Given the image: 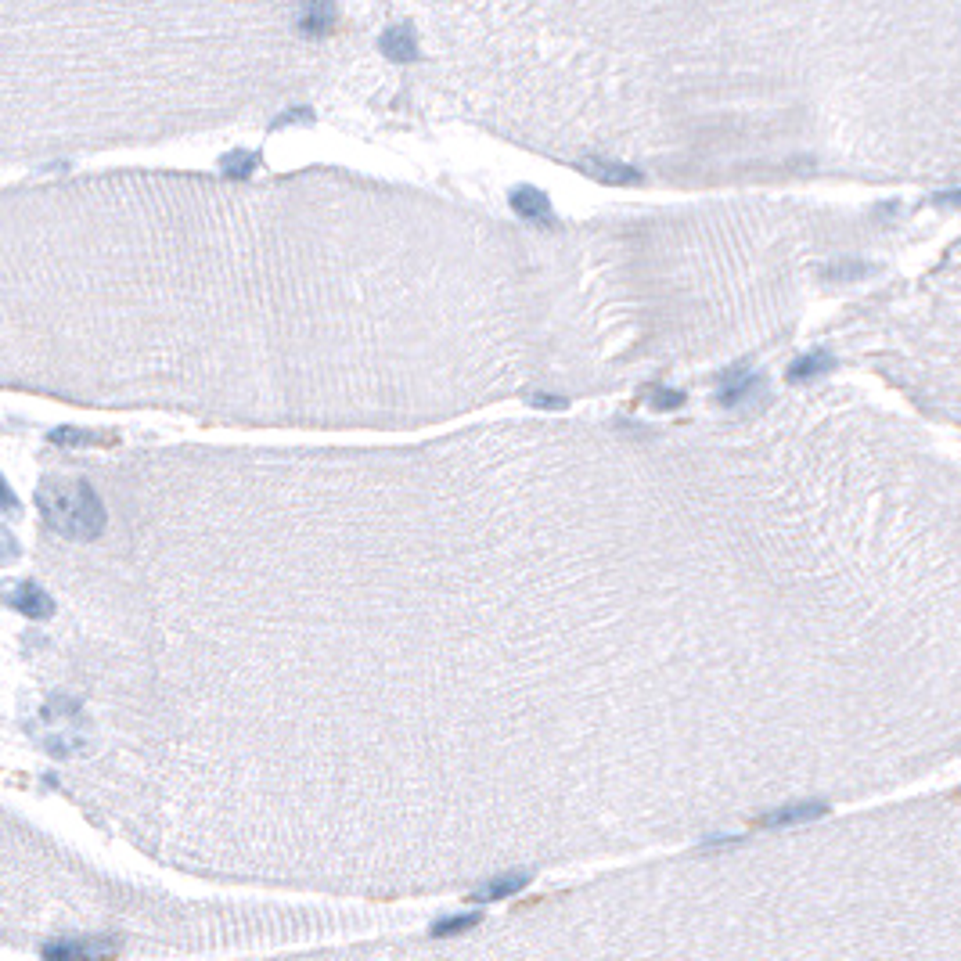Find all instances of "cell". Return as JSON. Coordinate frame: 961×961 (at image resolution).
Instances as JSON below:
<instances>
[{
    "mask_svg": "<svg viewBox=\"0 0 961 961\" xmlns=\"http://www.w3.org/2000/svg\"><path fill=\"white\" fill-rule=\"evenodd\" d=\"M36 504L47 526L68 540H98L108 522L101 497L87 483H51L36 494Z\"/></svg>",
    "mask_w": 961,
    "mask_h": 961,
    "instance_id": "6da1fadb",
    "label": "cell"
},
{
    "mask_svg": "<svg viewBox=\"0 0 961 961\" xmlns=\"http://www.w3.org/2000/svg\"><path fill=\"white\" fill-rule=\"evenodd\" d=\"M44 961H108L115 954V943L112 940H83V936H73V940H51L44 943Z\"/></svg>",
    "mask_w": 961,
    "mask_h": 961,
    "instance_id": "7a4b0ae2",
    "label": "cell"
},
{
    "mask_svg": "<svg viewBox=\"0 0 961 961\" xmlns=\"http://www.w3.org/2000/svg\"><path fill=\"white\" fill-rule=\"evenodd\" d=\"M832 806L821 803V799H803V803H785L778 810H767L760 814L752 825L757 829H789V825H806V821H817V817H829Z\"/></svg>",
    "mask_w": 961,
    "mask_h": 961,
    "instance_id": "3957f363",
    "label": "cell"
},
{
    "mask_svg": "<svg viewBox=\"0 0 961 961\" xmlns=\"http://www.w3.org/2000/svg\"><path fill=\"white\" fill-rule=\"evenodd\" d=\"M4 601L12 612H19V616H29V620H51L54 616V598L40 587V584H33V580H26V584H15L12 591H4Z\"/></svg>",
    "mask_w": 961,
    "mask_h": 961,
    "instance_id": "277c9868",
    "label": "cell"
},
{
    "mask_svg": "<svg viewBox=\"0 0 961 961\" xmlns=\"http://www.w3.org/2000/svg\"><path fill=\"white\" fill-rule=\"evenodd\" d=\"M512 210H515L522 220L536 224V227H555V210H552V198H547L540 187H529V184L515 187V191H512Z\"/></svg>",
    "mask_w": 961,
    "mask_h": 961,
    "instance_id": "5b68a950",
    "label": "cell"
},
{
    "mask_svg": "<svg viewBox=\"0 0 961 961\" xmlns=\"http://www.w3.org/2000/svg\"><path fill=\"white\" fill-rule=\"evenodd\" d=\"M760 389H764V378H760V375H752V371H731V375H724L717 400H720L724 407H742V403H752V400H757Z\"/></svg>",
    "mask_w": 961,
    "mask_h": 961,
    "instance_id": "8992f818",
    "label": "cell"
},
{
    "mask_svg": "<svg viewBox=\"0 0 961 961\" xmlns=\"http://www.w3.org/2000/svg\"><path fill=\"white\" fill-rule=\"evenodd\" d=\"M584 170H587L594 180L616 184V187H634V184H641V173H638L634 166L616 163V159H605V155H587V159H584Z\"/></svg>",
    "mask_w": 961,
    "mask_h": 961,
    "instance_id": "52a82bcc",
    "label": "cell"
},
{
    "mask_svg": "<svg viewBox=\"0 0 961 961\" xmlns=\"http://www.w3.org/2000/svg\"><path fill=\"white\" fill-rule=\"evenodd\" d=\"M529 871H508V875H497L490 878L487 886H479L475 893H472V904H497V901H508L515 893H522V889L529 886Z\"/></svg>",
    "mask_w": 961,
    "mask_h": 961,
    "instance_id": "ba28073f",
    "label": "cell"
},
{
    "mask_svg": "<svg viewBox=\"0 0 961 961\" xmlns=\"http://www.w3.org/2000/svg\"><path fill=\"white\" fill-rule=\"evenodd\" d=\"M836 371V357L829 350H810V353H799L792 364H789V382H814L821 375H832Z\"/></svg>",
    "mask_w": 961,
    "mask_h": 961,
    "instance_id": "9c48e42d",
    "label": "cell"
},
{
    "mask_svg": "<svg viewBox=\"0 0 961 961\" xmlns=\"http://www.w3.org/2000/svg\"><path fill=\"white\" fill-rule=\"evenodd\" d=\"M479 922H483V915H479V911H457V915H443V918H436L429 933H433V936H461V933L475 929Z\"/></svg>",
    "mask_w": 961,
    "mask_h": 961,
    "instance_id": "30bf717a",
    "label": "cell"
},
{
    "mask_svg": "<svg viewBox=\"0 0 961 961\" xmlns=\"http://www.w3.org/2000/svg\"><path fill=\"white\" fill-rule=\"evenodd\" d=\"M335 22V4L331 0H303V29L317 33Z\"/></svg>",
    "mask_w": 961,
    "mask_h": 961,
    "instance_id": "8fae6325",
    "label": "cell"
},
{
    "mask_svg": "<svg viewBox=\"0 0 961 961\" xmlns=\"http://www.w3.org/2000/svg\"><path fill=\"white\" fill-rule=\"evenodd\" d=\"M382 51L396 61H407V58H415L418 54V44H415V33L410 29H389L382 36Z\"/></svg>",
    "mask_w": 961,
    "mask_h": 961,
    "instance_id": "7c38bea8",
    "label": "cell"
},
{
    "mask_svg": "<svg viewBox=\"0 0 961 961\" xmlns=\"http://www.w3.org/2000/svg\"><path fill=\"white\" fill-rule=\"evenodd\" d=\"M645 400L655 407V410H673L684 403V393L680 389H666V385H648L645 389Z\"/></svg>",
    "mask_w": 961,
    "mask_h": 961,
    "instance_id": "4fadbf2b",
    "label": "cell"
},
{
    "mask_svg": "<svg viewBox=\"0 0 961 961\" xmlns=\"http://www.w3.org/2000/svg\"><path fill=\"white\" fill-rule=\"evenodd\" d=\"M19 559V540L0 526V562H15Z\"/></svg>",
    "mask_w": 961,
    "mask_h": 961,
    "instance_id": "5bb4252c",
    "label": "cell"
},
{
    "mask_svg": "<svg viewBox=\"0 0 961 961\" xmlns=\"http://www.w3.org/2000/svg\"><path fill=\"white\" fill-rule=\"evenodd\" d=\"M864 270H868V266H846V263H839L836 270H825V278H846V282H850V278H861Z\"/></svg>",
    "mask_w": 961,
    "mask_h": 961,
    "instance_id": "9a60e30c",
    "label": "cell"
},
{
    "mask_svg": "<svg viewBox=\"0 0 961 961\" xmlns=\"http://www.w3.org/2000/svg\"><path fill=\"white\" fill-rule=\"evenodd\" d=\"M0 508H8V512H15V508H19V501H15V494H12V487L4 483V475H0Z\"/></svg>",
    "mask_w": 961,
    "mask_h": 961,
    "instance_id": "2e32d148",
    "label": "cell"
},
{
    "mask_svg": "<svg viewBox=\"0 0 961 961\" xmlns=\"http://www.w3.org/2000/svg\"><path fill=\"white\" fill-rule=\"evenodd\" d=\"M936 202H940V205H961V187H957V191H940Z\"/></svg>",
    "mask_w": 961,
    "mask_h": 961,
    "instance_id": "e0dca14e",
    "label": "cell"
},
{
    "mask_svg": "<svg viewBox=\"0 0 961 961\" xmlns=\"http://www.w3.org/2000/svg\"><path fill=\"white\" fill-rule=\"evenodd\" d=\"M533 403H536V407H566L562 396H533Z\"/></svg>",
    "mask_w": 961,
    "mask_h": 961,
    "instance_id": "ac0fdd59",
    "label": "cell"
}]
</instances>
